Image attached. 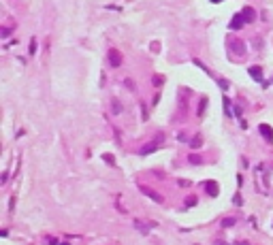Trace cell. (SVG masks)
Returning a JSON list of instances; mask_svg holds the SVG:
<instances>
[{
	"mask_svg": "<svg viewBox=\"0 0 273 245\" xmlns=\"http://www.w3.org/2000/svg\"><path fill=\"white\" fill-rule=\"evenodd\" d=\"M107 60H109V64H111V66H113V68H118L119 64H122V53H119L118 49H109L107 51Z\"/></svg>",
	"mask_w": 273,
	"mask_h": 245,
	"instance_id": "cell-1",
	"label": "cell"
},
{
	"mask_svg": "<svg viewBox=\"0 0 273 245\" xmlns=\"http://www.w3.org/2000/svg\"><path fill=\"white\" fill-rule=\"evenodd\" d=\"M139 190H141V192H143L145 196H149V198H152L154 203H162V200H164V198H162V194H158L156 190H152V188H147V185H139Z\"/></svg>",
	"mask_w": 273,
	"mask_h": 245,
	"instance_id": "cell-2",
	"label": "cell"
},
{
	"mask_svg": "<svg viewBox=\"0 0 273 245\" xmlns=\"http://www.w3.org/2000/svg\"><path fill=\"white\" fill-rule=\"evenodd\" d=\"M205 192L211 196V198H215V196L220 194V188H218L215 181H205Z\"/></svg>",
	"mask_w": 273,
	"mask_h": 245,
	"instance_id": "cell-3",
	"label": "cell"
},
{
	"mask_svg": "<svg viewBox=\"0 0 273 245\" xmlns=\"http://www.w3.org/2000/svg\"><path fill=\"white\" fill-rule=\"evenodd\" d=\"M160 141H162V136H158V139H156L154 143H147V145H145V147L141 149V156H147V154L156 151V149H158V143H160Z\"/></svg>",
	"mask_w": 273,
	"mask_h": 245,
	"instance_id": "cell-4",
	"label": "cell"
},
{
	"mask_svg": "<svg viewBox=\"0 0 273 245\" xmlns=\"http://www.w3.org/2000/svg\"><path fill=\"white\" fill-rule=\"evenodd\" d=\"M258 130H260V135L267 139V141H273V128L269 126V124H260L258 126Z\"/></svg>",
	"mask_w": 273,
	"mask_h": 245,
	"instance_id": "cell-5",
	"label": "cell"
},
{
	"mask_svg": "<svg viewBox=\"0 0 273 245\" xmlns=\"http://www.w3.org/2000/svg\"><path fill=\"white\" fill-rule=\"evenodd\" d=\"M241 15H243V19H245V24H250V22H254V19H256V11H254L252 7H245V9L241 11Z\"/></svg>",
	"mask_w": 273,
	"mask_h": 245,
	"instance_id": "cell-6",
	"label": "cell"
},
{
	"mask_svg": "<svg viewBox=\"0 0 273 245\" xmlns=\"http://www.w3.org/2000/svg\"><path fill=\"white\" fill-rule=\"evenodd\" d=\"M152 226H156V224H145V222H141V220H134V228H139L143 234H149Z\"/></svg>",
	"mask_w": 273,
	"mask_h": 245,
	"instance_id": "cell-7",
	"label": "cell"
},
{
	"mask_svg": "<svg viewBox=\"0 0 273 245\" xmlns=\"http://www.w3.org/2000/svg\"><path fill=\"white\" fill-rule=\"evenodd\" d=\"M245 24V19H243V15L241 13H237L235 17H233V22H230V30H237V28H241V26Z\"/></svg>",
	"mask_w": 273,
	"mask_h": 245,
	"instance_id": "cell-8",
	"label": "cell"
},
{
	"mask_svg": "<svg viewBox=\"0 0 273 245\" xmlns=\"http://www.w3.org/2000/svg\"><path fill=\"white\" fill-rule=\"evenodd\" d=\"M250 75H252V79H256V81H262V68L260 66H250Z\"/></svg>",
	"mask_w": 273,
	"mask_h": 245,
	"instance_id": "cell-9",
	"label": "cell"
},
{
	"mask_svg": "<svg viewBox=\"0 0 273 245\" xmlns=\"http://www.w3.org/2000/svg\"><path fill=\"white\" fill-rule=\"evenodd\" d=\"M230 45H233V51H235V53H239V56L245 53V45H243L241 41H230Z\"/></svg>",
	"mask_w": 273,
	"mask_h": 245,
	"instance_id": "cell-10",
	"label": "cell"
},
{
	"mask_svg": "<svg viewBox=\"0 0 273 245\" xmlns=\"http://www.w3.org/2000/svg\"><path fill=\"white\" fill-rule=\"evenodd\" d=\"M188 162H190V164H203L205 160H203L199 154H188Z\"/></svg>",
	"mask_w": 273,
	"mask_h": 245,
	"instance_id": "cell-11",
	"label": "cell"
},
{
	"mask_svg": "<svg viewBox=\"0 0 273 245\" xmlns=\"http://www.w3.org/2000/svg\"><path fill=\"white\" fill-rule=\"evenodd\" d=\"M190 145H192V149H199V147L203 145V136H201V132H199V135L192 139V143H190Z\"/></svg>",
	"mask_w": 273,
	"mask_h": 245,
	"instance_id": "cell-12",
	"label": "cell"
},
{
	"mask_svg": "<svg viewBox=\"0 0 273 245\" xmlns=\"http://www.w3.org/2000/svg\"><path fill=\"white\" fill-rule=\"evenodd\" d=\"M205 109H207V98H201V102H199V111H196V115H199V117H203V113H205Z\"/></svg>",
	"mask_w": 273,
	"mask_h": 245,
	"instance_id": "cell-13",
	"label": "cell"
},
{
	"mask_svg": "<svg viewBox=\"0 0 273 245\" xmlns=\"http://www.w3.org/2000/svg\"><path fill=\"white\" fill-rule=\"evenodd\" d=\"M237 224V218H224L222 220V228H230V226H235Z\"/></svg>",
	"mask_w": 273,
	"mask_h": 245,
	"instance_id": "cell-14",
	"label": "cell"
},
{
	"mask_svg": "<svg viewBox=\"0 0 273 245\" xmlns=\"http://www.w3.org/2000/svg\"><path fill=\"white\" fill-rule=\"evenodd\" d=\"M111 105H113V113H115V115H119V113H122V109H124V107H122V102H119L118 98H113V102H111Z\"/></svg>",
	"mask_w": 273,
	"mask_h": 245,
	"instance_id": "cell-15",
	"label": "cell"
},
{
	"mask_svg": "<svg viewBox=\"0 0 273 245\" xmlns=\"http://www.w3.org/2000/svg\"><path fill=\"white\" fill-rule=\"evenodd\" d=\"M103 160H105L107 164H111V166H115V158H113L111 154H105V156H103Z\"/></svg>",
	"mask_w": 273,
	"mask_h": 245,
	"instance_id": "cell-16",
	"label": "cell"
},
{
	"mask_svg": "<svg viewBox=\"0 0 273 245\" xmlns=\"http://www.w3.org/2000/svg\"><path fill=\"white\" fill-rule=\"evenodd\" d=\"M224 109H226V115L233 117V111H230V102H228V98H224Z\"/></svg>",
	"mask_w": 273,
	"mask_h": 245,
	"instance_id": "cell-17",
	"label": "cell"
},
{
	"mask_svg": "<svg viewBox=\"0 0 273 245\" xmlns=\"http://www.w3.org/2000/svg\"><path fill=\"white\" fill-rule=\"evenodd\" d=\"M194 205H196V198H194V196L186 198V207H194Z\"/></svg>",
	"mask_w": 273,
	"mask_h": 245,
	"instance_id": "cell-18",
	"label": "cell"
},
{
	"mask_svg": "<svg viewBox=\"0 0 273 245\" xmlns=\"http://www.w3.org/2000/svg\"><path fill=\"white\" fill-rule=\"evenodd\" d=\"M233 203H235V205H237V207H241V205H243V198H241V196H235V198H233Z\"/></svg>",
	"mask_w": 273,
	"mask_h": 245,
	"instance_id": "cell-19",
	"label": "cell"
},
{
	"mask_svg": "<svg viewBox=\"0 0 273 245\" xmlns=\"http://www.w3.org/2000/svg\"><path fill=\"white\" fill-rule=\"evenodd\" d=\"M36 47H38V45H36L34 38H32V41H30V53H36Z\"/></svg>",
	"mask_w": 273,
	"mask_h": 245,
	"instance_id": "cell-20",
	"label": "cell"
},
{
	"mask_svg": "<svg viewBox=\"0 0 273 245\" xmlns=\"http://www.w3.org/2000/svg\"><path fill=\"white\" fill-rule=\"evenodd\" d=\"M177 185H181V188H188V185H190V181H186V179H179Z\"/></svg>",
	"mask_w": 273,
	"mask_h": 245,
	"instance_id": "cell-21",
	"label": "cell"
},
{
	"mask_svg": "<svg viewBox=\"0 0 273 245\" xmlns=\"http://www.w3.org/2000/svg\"><path fill=\"white\" fill-rule=\"evenodd\" d=\"M9 34H11V28H2V37L7 38V37H9Z\"/></svg>",
	"mask_w": 273,
	"mask_h": 245,
	"instance_id": "cell-22",
	"label": "cell"
},
{
	"mask_svg": "<svg viewBox=\"0 0 273 245\" xmlns=\"http://www.w3.org/2000/svg\"><path fill=\"white\" fill-rule=\"evenodd\" d=\"M220 87H222V90H228V81H224V79H222V81H220Z\"/></svg>",
	"mask_w": 273,
	"mask_h": 245,
	"instance_id": "cell-23",
	"label": "cell"
},
{
	"mask_svg": "<svg viewBox=\"0 0 273 245\" xmlns=\"http://www.w3.org/2000/svg\"><path fill=\"white\" fill-rule=\"evenodd\" d=\"M214 245H228V243H226V241H222V239H215Z\"/></svg>",
	"mask_w": 273,
	"mask_h": 245,
	"instance_id": "cell-24",
	"label": "cell"
},
{
	"mask_svg": "<svg viewBox=\"0 0 273 245\" xmlns=\"http://www.w3.org/2000/svg\"><path fill=\"white\" fill-rule=\"evenodd\" d=\"M235 245H250V243H248V241H237Z\"/></svg>",
	"mask_w": 273,
	"mask_h": 245,
	"instance_id": "cell-25",
	"label": "cell"
},
{
	"mask_svg": "<svg viewBox=\"0 0 273 245\" xmlns=\"http://www.w3.org/2000/svg\"><path fill=\"white\" fill-rule=\"evenodd\" d=\"M211 2H222V0H211Z\"/></svg>",
	"mask_w": 273,
	"mask_h": 245,
	"instance_id": "cell-26",
	"label": "cell"
}]
</instances>
